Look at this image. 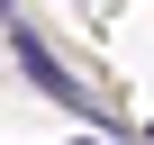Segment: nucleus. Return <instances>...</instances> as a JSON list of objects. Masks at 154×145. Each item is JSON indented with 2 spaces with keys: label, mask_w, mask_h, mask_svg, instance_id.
<instances>
[{
  "label": "nucleus",
  "mask_w": 154,
  "mask_h": 145,
  "mask_svg": "<svg viewBox=\"0 0 154 145\" xmlns=\"http://www.w3.org/2000/svg\"><path fill=\"white\" fill-rule=\"evenodd\" d=\"M9 54H18V72H27V82H36L45 100H63L72 118H91V127H109V100L72 82V72L54 63V45H36V27H27V18H9Z\"/></svg>",
  "instance_id": "nucleus-1"
}]
</instances>
